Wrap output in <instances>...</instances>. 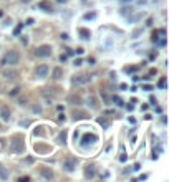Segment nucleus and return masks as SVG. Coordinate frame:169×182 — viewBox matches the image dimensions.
Segmentation results:
<instances>
[{"instance_id":"nucleus-1","label":"nucleus","mask_w":169,"mask_h":182,"mask_svg":"<svg viewBox=\"0 0 169 182\" xmlns=\"http://www.w3.org/2000/svg\"><path fill=\"white\" fill-rule=\"evenodd\" d=\"M17 63H20V53L18 51H8V53L3 55V58H2V66H7V65H12V66H15Z\"/></svg>"},{"instance_id":"nucleus-2","label":"nucleus","mask_w":169,"mask_h":182,"mask_svg":"<svg viewBox=\"0 0 169 182\" xmlns=\"http://www.w3.org/2000/svg\"><path fill=\"white\" fill-rule=\"evenodd\" d=\"M35 55L38 58H48V56H51V46L50 45H42L38 46L35 50Z\"/></svg>"},{"instance_id":"nucleus-3","label":"nucleus","mask_w":169,"mask_h":182,"mask_svg":"<svg viewBox=\"0 0 169 182\" xmlns=\"http://www.w3.org/2000/svg\"><path fill=\"white\" fill-rule=\"evenodd\" d=\"M76 164H78V159H76V157H66L63 161V169L66 172H73L76 169Z\"/></svg>"},{"instance_id":"nucleus-4","label":"nucleus","mask_w":169,"mask_h":182,"mask_svg":"<svg viewBox=\"0 0 169 182\" xmlns=\"http://www.w3.org/2000/svg\"><path fill=\"white\" fill-rule=\"evenodd\" d=\"M91 81V75H78L75 76L73 80H71V83H73L75 86H80V84H86Z\"/></svg>"},{"instance_id":"nucleus-5","label":"nucleus","mask_w":169,"mask_h":182,"mask_svg":"<svg viewBox=\"0 0 169 182\" xmlns=\"http://www.w3.org/2000/svg\"><path fill=\"white\" fill-rule=\"evenodd\" d=\"M98 141V137L95 136V134H83V137H81V144L83 146H88V144H93V142Z\"/></svg>"},{"instance_id":"nucleus-6","label":"nucleus","mask_w":169,"mask_h":182,"mask_svg":"<svg viewBox=\"0 0 169 182\" xmlns=\"http://www.w3.org/2000/svg\"><path fill=\"white\" fill-rule=\"evenodd\" d=\"M35 76H38V78H47V76H48V66H47V65H40V66H37V70H35Z\"/></svg>"},{"instance_id":"nucleus-7","label":"nucleus","mask_w":169,"mask_h":182,"mask_svg":"<svg viewBox=\"0 0 169 182\" xmlns=\"http://www.w3.org/2000/svg\"><path fill=\"white\" fill-rule=\"evenodd\" d=\"M10 151H12V152H22V151H23V141H22V139H18V137H17V139L12 142V146H10Z\"/></svg>"},{"instance_id":"nucleus-8","label":"nucleus","mask_w":169,"mask_h":182,"mask_svg":"<svg viewBox=\"0 0 169 182\" xmlns=\"http://www.w3.org/2000/svg\"><path fill=\"white\" fill-rule=\"evenodd\" d=\"M38 8H42L43 12H53V5L48 2V0H43V2L38 3Z\"/></svg>"},{"instance_id":"nucleus-9","label":"nucleus","mask_w":169,"mask_h":182,"mask_svg":"<svg viewBox=\"0 0 169 182\" xmlns=\"http://www.w3.org/2000/svg\"><path fill=\"white\" fill-rule=\"evenodd\" d=\"M0 118H2L3 121H10V109H8L7 106L0 108Z\"/></svg>"},{"instance_id":"nucleus-10","label":"nucleus","mask_w":169,"mask_h":182,"mask_svg":"<svg viewBox=\"0 0 169 182\" xmlns=\"http://www.w3.org/2000/svg\"><path fill=\"white\" fill-rule=\"evenodd\" d=\"M40 176L50 180V179H53V171L51 169H47V167H42V169H40Z\"/></svg>"},{"instance_id":"nucleus-11","label":"nucleus","mask_w":169,"mask_h":182,"mask_svg":"<svg viewBox=\"0 0 169 182\" xmlns=\"http://www.w3.org/2000/svg\"><path fill=\"white\" fill-rule=\"evenodd\" d=\"M85 177H95V167L93 166H86V169H85Z\"/></svg>"},{"instance_id":"nucleus-12","label":"nucleus","mask_w":169,"mask_h":182,"mask_svg":"<svg viewBox=\"0 0 169 182\" xmlns=\"http://www.w3.org/2000/svg\"><path fill=\"white\" fill-rule=\"evenodd\" d=\"M80 35H81V38H85V40H88V38L91 37V32L90 30H86V28H80Z\"/></svg>"},{"instance_id":"nucleus-13","label":"nucleus","mask_w":169,"mask_h":182,"mask_svg":"<svg viewBox=\"0 0 169 182\" xmlns=\"http://www.w3.org/2000/svg\"><path fill=\"white\" fill-rule=\"evenodd\" d=\"M61 76H63V71H61V68H55V70H53V80H60Z\"/></svg>"},{"instance_id":"nucleus-14","label":"nucleus","mask_w":169,"mask_h":182,"mask_svg":"<svg viewBox=\"0 0 169 182\" xmlns=\"http://www.w3.org/2000/svg\"><path fill=\"white\" fill-rule=\"evenodd\" d=\"M66 142V131H61L58 134V144H65Z\"/></svg>"},{"instance_id":"nucleus-15","label":"nucleus","mask_w":169,"mask_h":182,"mask_svg":"<svg viewBox=\"0 0 169 182\" xmlns=\"http://www.w3.org/2000/svg\"><path fill=\"white\" fill-rule=\"evenodd\" d=\"M3 76H5V78H15L17 71H8V70H5V71H3Z\"/></svg>"},{"instance_id":"nucleus-16","label":"nucleus","mask_w":169,"mask_h":182,"mask_svg":"<svg viewBox=\"0 0 169 182\" xmlns=\"http://www.w3.org/2000/svg\"><path fill=\"white\" fill-rule=\"evenodd\" d=\"M158 88H159V89H166V78H164V76H162L161 80H159V83H158Z\"/></svg>"},{"instance_id":"nucleus-17","label":"nucleus","mask_w":169,"mask_h":182,"mask_svg":"<svg viewBox=\"0 0 169 182\" xmlns=\"http://www.w3.org/2000/svg\"><path fill=\"white\" fill-rule=\"evenodd\" d=\"M88 103H91V108H93V109H98L100 106H98V103H96V99L93 98V96H91L90 99H88Z\"/></svg>"},{"instance_id":"nucleus-18","label":"nucleus","mask_w":169,"mask_h":182,"mask_svg":"<svg viewBox=\"0 0 169 182\" xmlns=\"http://www.w3.org/2000/svg\"><path fill=\"white\" fill-rule=\"evenodd\" d=\"M113 103L116 104V106H123V99L119 96H113Z\"/></svg>"},{"instance_id":"nucleus-19","label":"nucleus","mask_w":169,"mask_h":182,"mask_svg":"<svg viewBox=\"0 0 169 182\" xmlns=\"http://www.w3.org/2000/svg\"><path fill=\"white\" fill-rule=\"evenodd\" d=\"M141 18H143V13H138V15L129 17V22H138V20H141Z\"/></svg>"},{"instance_id":"nucleus-20","label":"nucleus","mask_w":169,"mask_h":182,"mask_svg":"<svg viewBox=\"0 0 169 182\" xmlns=\"http://www.w3.org/2000/svg\"><path fill=\"white\" fill-rule=\"evenodd\" d=\"M73 118H75V119H81V118H85V113H81V111H73Z\"/></svg>"},{"instance_id":"nucleus-21","label":"nucleus","mask_w":169,"mask_h":182,"mask_svg":"<svg viewBox=\"0 0 169 182\" xmlns=\"http://www.w3.org/2000/svg\"><path fill=\"white\" fill-rule=\"evenodd\" d=\"M100 124H101L103 128H109V123L106 121V119H100Z\"/></svg>"},{"instance_id":"nucleus-22","label":"nucleus","mask_w":169,"mask_h":182,"mask_svg":"<svg viewBox=\"0 0 169 182\" xmlns=\"http://www.w3.org/2000/svg\"><path fill=\"white\" fill-rule=\"evenodd\" d=\"M0 177H2V179H7V172L3 167H0Z\"/></svg>"},{"instance_id":"nucleus-23","label":"nucleus","mask_w":169,"mask_h":182,"mask_svg":"<svg viewBox=\"0 0 169 182\" xmlns=\"http://www.w3.org/2000/svg\"><path fill=\"white\" fill-rule=\"evenodd\" d=\"M158 38H159V30L153 32V41H158Z\"/></svg>"},{"instance_id":"nucleus-24","label":"nucleus","mask_w":169,"mask_h":182,"mask_svg":"<svg viewBox=\"0 0 169 182\" xmlns=\"http://www.w3.org/2000/svg\"><path fill=\"white\" fill-rule=\"evenodd\" d=\"M30 180V177L28 176H25V177H18V182H28Z\"/></svg>"},{"instance_id":"nucleus-25","label":"nucleus","mask_w":169,"mask_h":182,"mask_svg":"<svg viewBox=\"0 0 169 182\" xmlns=\"http://www.w3.org/2000/svg\"><path fill=\"white\" fill-rule=\"evenodd\" d=\"M18 91H20V88H13L10 91V96H15V94H18Z\"/></svg>"},{"instance_id":"nucleus-26","label":"nucleus","mask_w":169,"mask_h":182,"mask_svg":"<svg viewBox=\"0 0 169 182\" xmlns=\"http://www.w3.org/2000/svg\"><path fill=\"white\" fill-rule=\"evenodd\" d=\"M81 63H83V61H81L80 58H76V60H75V63H73V65H75V66H80Z\"/></svg>"},{"instance_id":"nucleus-27","label":"nucleus","mask_w":169,"mask_h":182,"mask_svg":"<svg viewBox=\"0 0 169 182\" xmlns=\"http://www.w3.org/2000/svg\"><path fill=\"white\" fill-rule=\"evenodd\" d=\"M33 111H35V113H42V108L40 106H33Z\"/></svg>"},{"instance_id":"nucleus-28","label":"nucleus","mask_w":169,"mask_h":182,"mask_svg":"<svg viewBox=\"0 0 169 182\" xmlns=\"http://www.w3.org/2000/svg\"><path fill=\"white\" fill-rule=\"evenodd\" d=\"M93 17H95V13H86V15H85L86 20H88V18H93Z\"/></svg>"},{"instance_id":"nucleus-29","label":"nucleus","mask_w":169,"mask_h":182,"mask_svg":"<svg viewBox=\"0 0 169 182\" xmlns=\"http://www.w3.org/2000/svg\"><path fill=\"white\" fill-rule=\"evenodd\" d=\"M143 89H148V91H151V89H153V86H149V84H146V86H143Z\"/></svg>"},{"instance_id":"nucleus-30","label":"nucleus","mask_w":169,"mask_h":182,"mask_svg":"<svg viewBox=\"0 0 169 182\" xmlns=\"http://www.w3.org/2000/svg\"><path fill=\"white\" fill-rule=\"evenodd\" d=\"M58 121H65V114H60V116H58Z\"/></svg>"},{"instance_id":"nucleus-31","label":"nucleus","mask_w":169,"mask_h":182,"mask_svg":"<svg viewBox=\"0 0 169 182\" xmlns=\"http://www.w3.org/2000/svg\"><path fill=\"white\" fill-rule=\"evenodd\" d=\"M58 2H63V3H65V2H66V0H58Z\"/></svg>"}]
</instances>
